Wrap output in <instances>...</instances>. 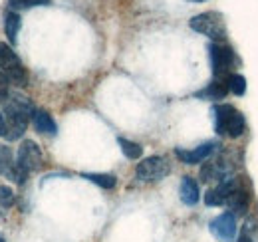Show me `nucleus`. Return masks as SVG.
Returning <instances> with one entry per match:
<instances>
[{"mask_svg": "<svg viewBox=\"0 0 258 242\" xmlns=\"http://www.w3.org/2000/svg\"><path fill=\"white\" fill-rule=\"evenodd\" d=\"M34 105L28 97L8 95L2 101V117H4V137L8 141H16L26 131L34 115Z\"/></svg>", "mask_w": 258, "mask_h": 242, "instance_id": "1", "label": "nucleus"}, {"mask_svg": "<svg viewBox=\"0 0 258 242\" xmlns=\"http://www.w3.org/2000/svg\"><path fill=\"white\" fill-rule=\"evenodd\" d=\"M213 117H215V131L219 135H230V137H240L246 131V119L244 115L234 109L232 105H215L213 107Z\"/></svg>", "mask_w": 258, "mask_h": 242, "instance_id": "2", "label": "nucleus"}, {"mask_svg": "<svg viewBox=\"0 0 258 242\" xmlns=\"http://www.w3.org/2000/svg\"><path fill=\"white\" fill-rule=\"evenodd\" d=\"M191 28L195 32H199V34H203V36H207V38H211L213 42H217V44H221V42H225L226 40V24L225 20H223V16L219 14V12H201V14H197L191 18Z\"/></svg>", "mask_w": 258, "mask_h": 242, "instance_id": "3", "label": "nucleus"}, {"mask_svg": "<svg viewBox=\"0 0 258 242\" xmlns=\"http://www.w3.org/2000/svg\"><path fill=\"white\" fill-rule=\"evenodd\" d=\"M0 70L6 74V78L10 80V84L24 88L28 86V72L24 68V64L16 56V52L6 46V42H0Z\"/></svg>", "mask_w": 258, "mask_h": 242, "instance_id": "4", "label": "nucleus"}, {"mask_svg": "<svg viewBox=\"0 0 258 242\" xmlns=\"http://www.w3.org/2000/svg\"><path fill=\"white\" fill-rule=\"evenodd\" d=\"M209 58H211V68H213V74L217 80L226 82L228 76H232V68H234V50L228 48L225 44H211L209 46Z\"/></svg>", "mask_w": 258, "mask_h": 242, "instance_id": "5", "label": "nucleus"}, {"mask_svg": "<svg viewBox=\"0 0 258 242\" xmlns=\"http://www.w3.org/2000/svg\"><path fill=\"white\" fill-rule=\"evenodd\" d=\"M171 173L169 163L163 157H147L135 167V177L143 183H155Z\"/></svg>", "mask_w": 258, "mask_h": 242, "instance_id": "6", "label": "nucleus"}, {"mask_svg": "<svg viewBox=\"0 0 258 242\" xmlns=\"http://www.w3.org/2000/svg\"><path fill=\"white\" fill-rule=\"evenodd\" d=\"M16 163L20 169H24L28 175L34 173V171H40L42 169V163H44V155L40 151V147L26 139L22 141V145L18 147V153H16Z\"/></svg>", "mask_w": 258, "mask_h": 242, "instance_id": "7", "label": "nucleus"}, {"mask_svg": "<svg viewBox=\"0 0 258 242\" xmlns=\"http://www.w3.org/2000/svg\"><path fill=\"white\" fill-rule=\"evenodd\" d=\"M211 234L221 242H234L236 236V216L232 212H223L211 222Z\"/></svg>", "mask_w": 258, "mask_h": 242, "instance_id": "8", "label": "nucleus"}, {"mask_svg": "<svg viewBox=\"0 0 258 242\" xmlns=\"http://www.w3.org/2000/svg\"><path fill=\"white\" fill-rule=\"evenodd\" d=\"M0 175L14 183H24L28 179V173L18 167V163L12 157V151L6 145H0Z\"/></svg>", "mask_w": 258, "mask_h": 242, "instance_id": "9", "label": "nucleus"}, {"mask_svg": "<svg viewBox=\"0 0 258 242\" xmlns=\"http://www.w3.org/2000/svg\"><path fill=\"white\" fill-rule=\"evenodd\" d=\"M238 179H226V181L219 183L215 189H209L207 195H205V205L207 207H221V205H226L228 197L232 195V191L236 189L238 185Z\"/></svg>", "mask_w": 258, "mask_h": 242, "instance_id": "10", "label": "nucleus"}, {"mask_svg": "<svg viewBox=\"0 0 258 242\" xmlns=\"http://www.w3.org/2000/svg\"><path fill=\"white\" fill-rule=\"evenodd\" d=\"M213 151H215V143L207 141V143H203L195 149H175V155H177V159H181L187 165H197V163L205 161Z\"/></svg>", "mask_w": 258, "mask_h": 242, "instance_id": "11", "label": "nucleus"}, {"mask_svg": "<svg viewBox=\"0 0 258 242\" xmlns=\"http://www.w3.org/2000/svg\"><path fill=\"white\" fill-rule=\"evenodd\" d=\"M248 205H250V193H248V189L242 183H238L236 189L232 191V195L228 197L226 207L236 216V214H244V212L248 211Z\"/></svg>", "mask_w": 258, "mask_h": 242, "instance_id": "12", "label": "nucleus"}, {"mask_svg": "<svg viewBox=\"0 0 258 242\" xmlns=\"http://www.w3.org/2000/svg\"><path fill=\"white\" fill-rule=\"evenodd\" d=\"M32 121H34L36 131H40V133H44V135H56V133H58L56 121L52 119V115H50L48 111H44V109H36L32 115Z\"/></svg>", "mask_w": 258, "mask_h": 242, "instance_id": "13", "label": "nucleus"}, {"mask_svg": "<svg viewBox=\"0 0 258 242\" xmlns=\"http://www.w3.org/2000/svg\"><path fill=\"white\" fill-rule=\"evenodd\" d=\"M181 201L187 207H193L199 203V185L191 177H183L181 181Z\"/></svg>", "mask_w": 258, "mask_h": 242, "instance_id": "14", "label": "nucleus"}, {"mask_svg": "<svg viewBox=\"0 0 258 242\" xmlns=\"http://www.w3.org/2000/svg\"><path fill=\"white\" fill-rule=\"evenodd\" d=\"M226 93H228V86H226V82L217 80V82H213L209 88L197 91V97H203V99H223Z\"/></svg>", "mask_w": 258, "mask_h": 242, "instance_id": "15", "label": "nucleus"}, {"mask_svg": "<svg viewBox=\"0 0 258 242\" xmlns=\"http://www.w3.org/2000/svg\"><path fill=\"white\" fill-rule=\"evenodd\" d=\"M18 30H20V16L16 12H6L4 14V32H6L10 44H16Z\"/></svg>", "mask_w": 258, "mask_h": 242, "instance_id": "16", "label": "nucleus"}, {"mask_svg": "<svg viewBox=\"0 0 258 242\" xmlns=\"http://www.w3.org/2000/svg\"><path fill=\"white\" fill-rule=\"evenodd\" d=\"M226 86H228V91H232L234 95H244V91H246V80L240 74H232V76L226 78Z\"/></svg>", "mask_w": 258, "mask_h": 242, "instance_id": "17", "label": "nucleus"}, {"mask_svg": "<svg viewBox=\"0 0 258 242\" xmlns=\"http://www.w3.org/2000/svg\"><path fill=\"white\" fill-rule=\"evenodd\" d=\"M84 179H88V181L96 183L99 187H103V189H113L115 187V183L117 179L113 177V175H99V173H84L82 175Z\"/></svg>", "mask_w": 258, "mask_h": 242, "instance_id": "18", "label": "nucleus"}, {"mask_svg": "<svg viewBox=\"0 0 258 242\" xmlns=\"http://www.w3.org/2000/svg\"><path fill=\"white\" fill-rule=\"evenodd\" d=\"M117 143H119L121 151H123V155H125L127 159H139V157H141V153H143L141 145H137V143L129 141V139H125V137H119V139H117Z\"/></svg>", "mask_w": 258, "mask_h": 242, "instance_id": "19", "label": "nucleus"}, {"mask_svg": "<svg viewBox=\"0 0 258 242\" xmlns=\"http://www.w3.org/2000/svg\"><path fill=\"white\" fill-rule=\"evenodd\" d=\"M14 205V191L6 185H0V209H10Z\"/></svg>", "mask_w": 258, "mask_h": 242, "instance_id": "20", "label": "nucleus"}, {"mask_svg": "<svg viewBox=\"0 0 258 242\" xmlns=\"http://www.w3.org/2000/svg\"><path fill=\"white\" fill-rule=\"evenodd\" d=\"M12 8H34V6H48L50 0H8Z\"/></svg>", "mask_w": 258, "mask_h": 242, "instance_id": "21", "label": "nucleus"}, {"mask_svg": "<svg viewBox=\"0 0 258 242\" xmlns=\"http://www.w3.org/2000/svg\"><path fill=\"white\" fill-rule=\"evenodd\" d=\"M8 84H10V80L6 78V74L0 70V101H4L8 95H10V91H8Z\"/></svg>", "mask_w": 258, "mask_h": 242, "instance_id": "22", "label": "nucleus"}, {"mask_svg": "<svg viewBox=\"0 0 258 242\" xmlns=\"http://www.w3.org/2000/svg\"><path fill=\"white\" fill-rule=\"evenodd\" d=\"M0 137H4V117H2V111H0Z\"/></svg>", "mask_w": 258, "mask_h": 242, "instance_id": "23", "label": "nucleus"}, {"mask_svg": "<svg viewBox=\"0 0 258 242\" xmlns=\"http://www.w3.org/2000/svg\"><path fill=\"white\" fill-rule=\"evenodd\" d=\"M238 242H252V238H250L248 234H242V236H240V240H238Z\"/></svg>", "mask_w": 258, "mask_h": 242, "instance_id": "24", "label": "nucleus"}, {"mask_svg": "<svg viewBox=\"0 0 258 242\" xmlns=\"http://www.w3.org/2000/svg\"><path fill=\"white\" fill-rule=\"evenodd\" d=\"M189 2H203V0H189Z\"/></svg>", "mask_w": 258, "mask_h": 242, "instance_id": "25", "label": "nucleus"}, {"mask_svg": "<svg viewBox=\"0 0 258 242\" xmlns=\"http://www.w3.org/2000/svg\"><path fill=\"white\" fill-rule=\"evenodd\" d=\"M0 242H4V238H2V236H0Z\"/></svg>", "mask_w": 258, "mask_h": 242, "instance_id": "26", "label": "nucleus"}, {"mask_svg": "<svg viewBox=\"0 0 258 242\" xmlns=\"http://www.w3.org/2000/svg\"><path fill=\"white\" fill-rule=\"evenodd\" d=\"M0 214H2V209H0Z\"/></svg>", "mask_w": 258, "mask_h": 242, "instance_id": "27", "label": "nucleus"}]
</instances>
